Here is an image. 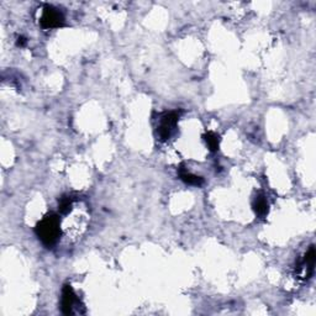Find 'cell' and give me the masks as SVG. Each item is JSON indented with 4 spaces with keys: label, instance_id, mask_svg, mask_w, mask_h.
<instances>
[{
    "label": "cell",
    "instance_id": "cell-1",
    "mask_svg": "<svg viewBox=\"0 0 316 316\" xmlns=\"http://www.w3.org/2000/svg\"><path fill=\"white\" fill-rule=\"evenodd\" d=\"M36 234L42 243L46 246H52L61 236V224L56 214H48L37 224Z\"/></svg>",
    "mask_w": 316,
    "mask_h": 316
},
{
    "label": "cell",
    "instance_id": "cell-2",
    "mask_svg": "<svg viewBox=\"0 0 316 316\" xmlns=\"http://www.w3.org/2000/svg\"><path fill=\"white\" fill-rule=\"evenodd\" d=\"M40 24L44 28L61 27L65 25V18H63L61 11L57 10L56 8L46 5L44 11H42L41 19H40Z\"/></svg>",
    "mask_w": 316,
    "mask_h": 316
},
{
    "label": "cell",
    "instance_id": "cell-3",
    "mask_svg": "<svg viewBox=\"0 0 316 316\" xmlns=\"http://www.w3.org/2000/svg\"><path fill=\"white\" fill-rule=\"evenodd\" d=\"M315 247L311 246L309 248V251L306 252L305 256H304L303 261L298 263L297 268H295V273H297L298 278L300 279L307 280L314 273V266H315Z\"/></svg>",
    "mask_w": 316,
    "mask_h": 316
},
{
    "label": "cell",
    "instance_id": "cell-4",
    "mask_svg": "<svg viewBox=\"0 0 316 316\" xmlns=\"http://www.w3.org/2000/svg\"><path fill=\"white\" fill-rule=\"evenodd\" d=\"M178 119H179V114L176 111L166 113L161 117L160 126H158V137L161 141H167L171 137L172 132L177 126Z\"/></svg>",
    "mask_w": 316,
    "mask_h": 316
},
{
    "label": "cell",
    "instance_id": "cell-5",
    "mask_svg": "<svg viewBox=\"0 0 316 316\" xmlns=\"http://www.w3.org/2000/svg\"><path fill=\"white\" fill-rule=\"evenodd\" d=\"M77 295L74 293L73 288L71 286H65L62 290V300H61V309L65 315H71L73 312L74 304L77 303Z\"/></svg>",
    "mask_w": 316,
    "mask_h": 316
},
{
    "label": "cell",
    "instance_id": "cell-6",
    "mask_svg": "<svg viewBox=\"0 0 316 316\" xmlns=\"http://www.w3.org/2000/svg\"><path fill=\"white\" fill-rule=\"evenodd\" d=\"M178 174H179L180 179H182L184 183H186V184L199 186L204 183V179L202 177H198L195 176V174H192L191 172L186 171L184 168V165L180 166L179 169H178Z\"/></svg>",
    "mask_w": 316,
    "mask_h": 316
},
{
    "label": "cell",
    "instance_id": "cell-7",
    "mask_svg": "<svg viewBox=\"0 0 316 316\" xmlns=\"http://www.w3.org/2000/svg\"><path fill=\"white\" fill-rule=\"evenodd\" d=\"M252 206H254V210L258 216H264L269 210V204L267 202V198L263 194H258L256 197Z\"/></svg>",
    "mask_w": 316,
    "mask_h": 316
},
{
    "label": "cell",
    "instance_id": "cell-8",
    "mask_svg": "<svg viewBox=\"0 0 316 316\" xmlns=\"http://www.w3.org/2000/svg\"><path fill=\"white\" fill-rule=\"evenodd\" d=\"M204 140H205L206 145H208V147L211 152H216L217 149H219L220 139L216 134H214V132H211V131L206 132V134L204 135Z\"/></svg>",
    "mask_w": 316,
    "mask_h": 316
},
{
    "label": "cell",
    "instance_id": "cell-9",
    "mask_svg": "<svg viewBox=\"0 0 316 316\" xmlns=\"http://www.w3.org/2000/svg\"><path fill=\"white\" fill-rule=\"evenodd\" d=\"M72 202H73V199H72L71 197H62L58 202L59 211H61L62 214H67L72 208Z\"/></svg>",
    "mask_w": 316,
    "mask_h": 316
},
{
    "label": "cell",
    "instance_id": "cell-10",
    "mask_svg": "<svg viewBox=\"0 0 316 316\" xmlns=\"http://www.w3.org/2000/svg\"><path fill=\"white\" fill-rule=\"evenodd\" d=\"M25 44H26V40H25L24 37H19V39H18V46H20V47H22V46H25Z\"/></svg>",
    "mask_w": 316,
    "mask_h": 316
}]
</instances>
